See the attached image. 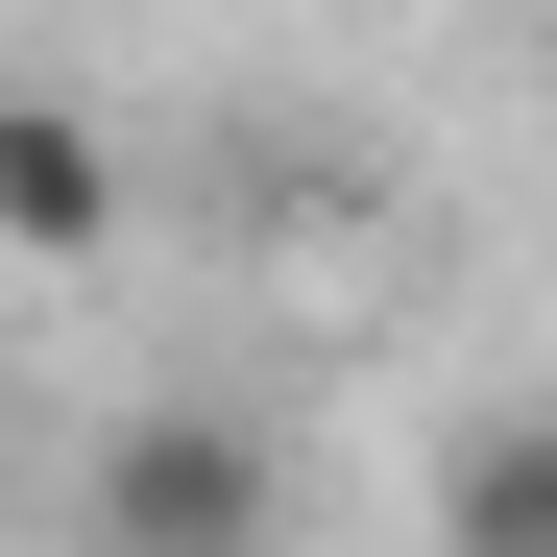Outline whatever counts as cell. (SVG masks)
Listing matches in <instances>:
<instances>
[{"instance_id": "1", "label": "cell", "mask_w": 557, "mask_h": 557, "mask_svg": "<svg viewBox=\"0 0 557 557\" xmlns=\"http://www.w3.org/2000/svg\"><path fill=\"white\" fill-rule=\"evenodd\" d=\"M267 533H292L267 412H219V388H122L98 436H73V557H267Z\"/></svg>"}, {"instance_id": "2", "label": "cell", "mask_w": 557, "mask_h": 557, "mask_svg": "<svg viewBox=\"0 0 557 557\" xmlns=\"http://www.w3.org/2000/svg\"><path fill=\"white\" fill-rule=\"evenodd\" d=\"M436 557H557V412H460L436 436V485H412Z\"/></svg>"}, {"instance_id": "3", "label": "cell", "mask_w": 557, "mask_h": 557, "mask_svg": "<svg viewBox=\"0 0 557 557\" xmlns=\"http://www.w3.org/2000/svg\"><path fill=\"white\" fill-rule=\"evenodd\" d=\"M98 243H122V146L0 98V267H98Z\"/></svg>"}]
</instances>
